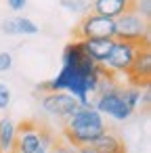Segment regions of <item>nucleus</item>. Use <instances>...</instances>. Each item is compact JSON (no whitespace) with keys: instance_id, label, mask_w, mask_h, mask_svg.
Returning a JSON list of instances; mask_svg holds the SVG:
<instances>
[{"instance_id":"dca6fc26","label":"nucleus","mask_w":151,"mask_h":153,"mask_svg":"<svg viewBox=\"0 0 151 153\" xmlns=\"http://www.w3.org/2000/svg\"><path fill=\"white\" fill-rule=\"evenodd\" d=\"M61 7L71 11V13H84L88 11V2L86 0H61Z\"/></svg>"},{"instance_id":"4468645a","label":"nucleus","mask_w":151,"mask_h":153,"mask_svg":"<svg viewBox=\"0 0 151 153\" xmlns=\"http://www.w3.org/2000/svg\"><path fill=\"white\" fill-rule=\"evenodd\" d=\"M15 23H17V32L23 34V36H34V34H38V25H36L32 19H28V17H15Z\"/></svg>"},{"instance_id":"6e6552de","label":"nucleus","mask_w":151,"mask_h":153,"mask_svg":"<svg viewBox=\"0 0 151 153\" xmlns=\"http://www.w3.org/2000/svg\"><path fill=\"white\" fill-rule=\"evenodd\" d=\"M124 76L128 78V86L149 88V84H151V46L141 48L134 55V61L130 63V67Z\"/></svg>"},{"instance_id":"a211bd4d","label":"nucleus","mask_w":151,"mask_h":153,"mask_svg":"<svg viewBox=\"0 0 151 153\" xmlns=\"http://www.w3.org/2000/svg\"><path fill=\"white\" fill-rule=\"evenodd\" d=\"M134 13H138L145 21H149V17H151V0H136Z\"/></svg>"},{"instance_id":"f3484780","label":"nucleus","mask_w":151,"mask_h":153,"mask_svg":"<svg viewBox=\"0 0 151 153\" xmlns=\"http://www.w3.org/2000/svg\"><path fill=\"white\" fill-rule=\"evenodd\" d=\"M51 153H76V147H71L65 138L57 136V138H55V145H53V149H51Z\"/></svg>"},{"instance_id":"412c9836","label":"nucleus","mask_w":151,"mask_h":153,"mask_svg":"<svg viewBox=\"0 0 151 153\" xmlns=\"http://www.w3.org/2000/svg\"><path fill=\"white\" fill-rule=\"evenodd\" d=\"M9 2V7L13 9V11H21L25 4H28V0H7Z\"/></svg>"},{"instance_id":"f03ea898","label":"nucleus","mask_w":151,"mask_h":153,"mask_svg":"<svg viewBox=\"0 0 151 153\" xmlns=\"http://www.w3.org/2000/svg\"><path fill=\"white\" fill-rule=\"evenodd\" d=\"M113 21H115V40L149 44V21H145L138 13L130 11Z\"/></svg>"},{"instance_id":"f257e3e1","label":"nucleus","mask_w":151,"mask_h":153,"mask_svg":"<svg viewBox=\"0 0 151 153\" xmlns=\"http://www.w3.org/2000/svg\"><path fill=\"white\" fill-rule=\"evenodd\" d=\"M61 122H63V130H61L63 138L76 149L82 145H90L94 138H99L107 130L103 115L92 107H80L74 115Z\"/></svg>"},{"instance_id":"9d476101","label":"nucleus","mask_w":151,"mask_h":153,"mask_svg":"<svg viewBox=\"0 0 151 153\" xmlns=\"http://www.w3.org/2000/svg\"><path fill=\"white\" fill-rule=\"evenodd\" d=\"M113 42H115V38H88V40H80V48L94 63H103L107 59V55L111 53Z\"/></svg>"},{"instance_id":"f8f14e48","label":"nucleus","mask_w":151,"mask_h":153,"mask_svg":"<svg viewBox=\"0 0 151 153\" xmlns=\"http://www.w3.org/2000/svg\"><path fill=\"white\" fill-rule=\"evenodd\" d=\"M13 138H15V122L11 117L0 120V151L9 153L13 149Z\"/></svg>"},{"instance_id":"20e7f679","label":"nucleus","mask_w":151,"mask_h":153,"mask_svg":"<svg viewBox=\"0 0 151 153\" xmlns=\"http://www.w3.org/2000/svg\"><path fill=\"white\" fill-rule=\"evenodd\" d=\"M71 36L78 42L88 38H115V21L94 13H86L71 32Z\"/></svg>"},{"instance_id":"0eeeda50","label":"nucleus","mask_w":151,"mask_h":153,"mask_svg":"<svg viewBox=\"0 0 151 153\" xmlns=\"http://www.w3.org/2000/svg\"><path fill=\"white\" fill-rule=\"evenodd\" d=\"M42 107L44 111H48L51 115H57L61 120L74 115L80 107H84L76 97L67 94L65 90H53V92H44L42 97Z\"/></svg>"},{"instance_id":"1a4fd4ad","label":"nucleus","mask_w":151,"mask_h":153,"mask_svg":"<svg viewBox=\"0 0 151 153\" xmlns=\"http://www.w3.org/2000/svg\"><path fill=\"white\" fill-rule=\"evenodd\" d=\"M134 7H136V0H92L88 11L107 19H118L124 13L134 11Z\"/></svg>"},{"instance_id":"2eb2a0df","label":"nucleus","mask_w":151,"mask_h":153,"mask_svg":"<svg viewBox=\"0 0 151 153\" xmlns=\"http://www.w3.org/2000/svg\"><path fill=\"white\" fill-rule=\"evenodd\" d=\"M122 97L126 101V105L134 111L138 101H141V88H134V86H128V88H122Z\"/></svg>"},{"instance_id":"423d86ee","label":"nucleus","mask_w":151,"mask_h":153,"mask_svg":"<svg viewBox=\"0 0 151 153\" xmlns=\"http://www.w3.org/2000/svg\"><path fill=\"white\" fill-rule=\"evenodd\" d=\"M40 140V120L28 117L15 124V138H13V153H36Z\"/></svg>"},{"instance_id":"4be33fe9","label":"nucleus","mask_w":151,"mask_h":153,"mask_svg":"<svg viewBox=\"0 0 151 153\" xmlns=\"http://www.w3.org/2000/svg\"><path fill=\"white\" fill-rule=\"evenodd\" d=\"M76 153H99L92 145H82V147H78L76 149Z\"/></svg>"},{"instance_id":"9b49d317","label":"nucleus","mask_w":151,"mask_h":153,"mask_svg":"<svg viewBox=\"0 0 151 153\" xmlns=\"http://www.w3.org/2000/svg\"><path fill=\"white\" fill-rule=\"evenodd\" d=\"M99 153H126V145H124V138L120 136V132L115 130H105L99 138H94L90 143Z\"/></svg>"},{"instance_id":"ddd939ff","label":"nucleus","mask_w":151,"mask_h":153,"mask_svg":"<svg viewBox=\"0 0 151 153\" xmlns=\"http://www.w3.org/2000/svg\"><path fill=\"white\" fill-rule=\"evenodd\" d=\"M55 138H57V134L53 132V128L48 124L40 122V140H38L36 153H51V149L55 145Z\"/></svg>"},{"instance_id":"7ed1b4c3","label":"nucleus","mask_w":151,"mask_h":153,"mask_svg":"<svg viewBox=\"0 0 151 153\" xmlns=\"http://www.w3.org/2000/svg\"><path fill=\"white\" fill-rule=\"evenodd\" d=\"M99 113H107L113 120H128L132 109L126 105L124 97H122V86L118 84H107L103 88H99V99L94 103Z\"/></svg>"},{"instance_id":"aec40b11","label":"nucleus","mask_w":151,"mask_h":153,"mask_svg":"<svg viewBox=\"0 0 151 153\" xmlns=\"http://www.w3.org/2000/svg\"><path fill=\"white\" fill-rule=\"evenodd\" d=\"M11 67H13V57H11V53H7V51L0 53V71L4 74V71H9Z\"/></svg>"},{"instance_id":"6ab92c4d","label":"nucleus","mask_w":151,"mask_h":153,"mask_svg":"<svg viewBox=\"0 0 151 153\" xmlns=\"http://www.w3.org/2000/svg\"><path fill=\"white\" fill-rule=\"evenodd\" d=\"M9 105H11V88L0 82V109L4 111Z\"/></svg>"},{"instance_id":"39448f33","label":"nucleus","mask_w":151,"mask_h":153,"mask_svg":"<svg viewBox=\"0 0 151 153\" xmlns=\"http://www.w3.org/2000/svg\"><path fill=\"white\" fill-rule=\"evenodd\" d=\"M149 44H134V42H124V40H115L111 53L107 55V59L103 61V65L113 71V74H126L130 63L134 61V55L141 48H147Z\"/></svg>"},{"instance_id":"5701e85b","label":"nucleus","mask_w":151,"mask_h":153,"mask_svg":"<svg viewBox=\"0 0 151 153\" xmlns=\"http://www.w3.org/2000/svg\"><path fill=\"white\" fill-rule=\"evenodd\" d=\"M0 153H2V151H0Z\"/></svg>"}]
</instances>
